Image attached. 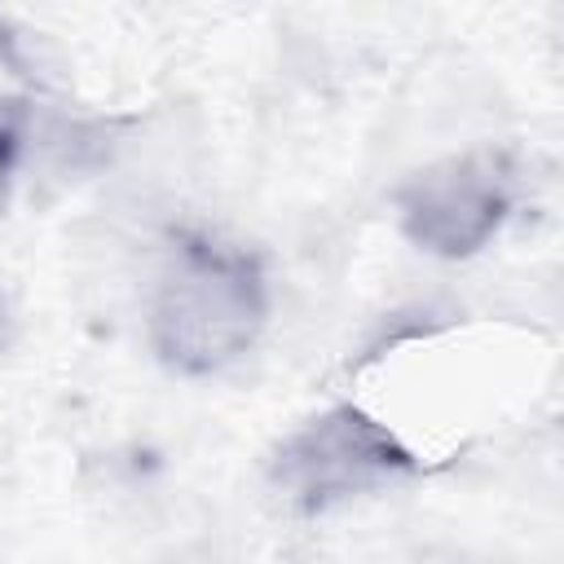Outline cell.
<instances>
[{"label": "cell", "instance_id": "obj_1", "mask_svg": "<svg viewBox=\"0 0 564 564\" xmlns=\"http://www.w3.org/2000/svg\"><path fill=\"white\" fill-rule=\"evenodd\" d=\"M269 317L256 256L189 234L176 242L150 308V344L181 375H212L242 357Z\"/></svg>", "mask_w": 564, "mask_h": 564}, {"label": "cell", "instance_id": "obj_4", "mask_svg": "<svg viewBox=\"0 0 564 564\" xmlns=\"http://www.w3.org/2000/svg\"><path fill=\"white\" fill-rule=\"evenodd\" d=\"M18 123L13 119H0V216L9 207V194H13V172H18Z\"/></svg>", "mask_w": 564, "mask_h": 564}, {"label": "cell", "instance_id": "obj_5", "mask_svg": "<svg viewBox=\"0 0 564 564\" xmlns=\"http://www.w3.org/2000/svg\"><path fill=\"white\" fill-rule=\"evenodd\" d=\"M9 335H13V313H9V300L0 295V348L9 344Z\"/></svg>", "mask_w": 564, "mask_h": 564}, {"label": "cell", "instance_id": "obj_2", "mask_svg": "<svg viewBox=\"0 0 564 564\" xmlns=\"http://www.w3.org/2000/svg\"><path fill=\"white\" fill-rule=\"evenodd\" d=\"M273 485L304 511L375 494L414 471V454L370 414L339 405L308 419L273 454Z\"/></svg>", "mask_w": 564, "mask_h": 564}, {"label": "cell", "instance_id": "obj_3", "mask_svg": "<svg viewBox=\"0 0 564 564\" xmlns=\"http://www.w3.org/2000/svg\"><path fill=\"white\" fill-rule=\"evenodd\" d=\"M397 207L414 247L441 260H463L502 229L511 212V176L498 154L441 159L405 181Z\"/></svg>", "mask_w": 564, "mask_h": 564}]
</instances>
